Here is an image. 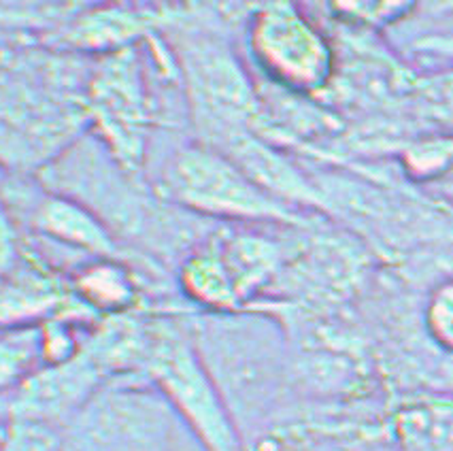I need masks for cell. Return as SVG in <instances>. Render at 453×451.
Masks as SVG:
<instances>
[{
    "instance_id": "obj_1",
    "label": "cell",
    "mask_w": 453,
    "mask_h": 451,
    "mask_svg": "<svg viewBox=\"0 0 453 451\" xmlns=\"http://www.w3.org/2000/svg\"><path fill=\"white\" fill-rule=\"evenodd\" d=\"M151 190L194 218L228 226H307V215L256 186L228 156L189 143L168 156Z\"/></svg>"
},
{
    "instance_id": "obj_2",
    "label": "cell",
    "mask_w": 453,
    "mask_h": 451,
    "mask_svg": "<svg viewBox=\"0 0 453 451\" xmlns=\"http://www.w3.org/2000/svg\"><path fill=\"white\" fill-rule=\"evenodd\" d=\"M62 434L66 451H204L171 402L143 377L111 379Z\"/></svg>"
},
{
    "instance_id": "obj_3",
    "label": "cell",
    "mask_w": 453,
    "mask_h": 451,
    "mask_svg": "<svg viewBox=\"0 0 453 451\" xmlns=\"http://www.w3.org/2000/svg\"><path fill=\"white\" fill-rule=\"evenodd\" d=\"M139 377L171 402L204 451H245L243 434L194 340L166 319L147 324Z\"/></svg>"
},
{
    "instance_id": "obj_4",
    "label": "cell",
    "mask_w": 453,
    "mask_h": 451,
    "mask_svg": "<svg viewBox=\"0 0 453 451\" xmlns=\"http://www.w3.org/2000/svg\"><path fill=\"white\" fill-rule=\"evenodd\" d=\"M175 43L179 75L200 143L218 149L241 133L260 128V96L243 65L224 41L203 30L179 33Z\"/></svg>"
},
{
    "instance_id": "obj_5",
    "label": "cell",
    "mask_w": 453,
    "mask_h": 451,
    "mask_svg": "<svg viewBox=\"0 0 453 451\" xmlns=\"http://www.w3.org/2000/svg\"><path fill=\"white\" fill-rule=\"evenodd\" d=\"M247 50L277 90L313 98L336 80L339 57L326 30L294 3L257 4L247 15Z\"/></svg>"
},
{
    "instance_id": "obj_6",
    "label": "cell",
    "mask_w": 453,
    "mask_h": 451,
    "mask_svg": "<svg viewBox=\"0 0 453 451\" xmlns=\"http://www.w3.org/2000/svg\"><path fill=\"white\" fill-rule=\"evenodd\" d=\"M92 109L96 119V139L115 160L136 172L145 158L147 98L141 81V66L130 50L107 57L92 83Z\"/></svg>"
},
{
    "instance_id": "obj_7",
    "label": "cell",
    "mask_w": 453,
    "mask_h": 451,
    "mask_svg": "<svg viewBox=\"0 0 453 451\" xmlns=\"http://www.w3.org/2000/svg\"><path fill=\"white\" fill-rule=\"evenodd\" d=\"M33 226L47 241L83 251L94 260L126 262V249L107 226L86 207L60 194L51 192L36 203Z\"/></svg>"
},
{
    "instance_id": "obj_8",
    "label": "cell",
    "mask_w": 453,
    "mask_h": 451,
    "mask_svg": "<svg viewBox=\"0 0 453 451\" xmlns=\"http://www.w3.org/2000/svg\"><path fill=\"white\" fill-rule=\"evenodd\" d=\"M400 451H453V394L409 398L394 416Z\"/></svg>"
},
{
    "instance_id": "obj_9",
    "label": "cell",
    "mask_w": 453,
    "mask_h": 451,
    "mask_svg": "<svg viewBox=\"0 0 453 451\" xmlns=\"http://www.w3.org/2000/svg\"><path fill=\"white\" fill-rule=\"evenodd\" d=\"M75 275V294L83 305L98 311L122 313L128 311L139 298L133 271H128L124 260H92L86 262Z\"/></svg>"
},
{
    "instance_id": "obj_10",
    "label": "cell",
    "mask_w": 453,
    "mask_h": 451,
    "mask_svg": "<svg viewBox=\"0 0 453 451\" xmlns=\"http://www.w3.org/2000/svg\"><path fill=\"white\" fill-rule=\"evenodd\" d=\"M411 101L418 118L430 124L432 133L453 134V66L415 77Z\"/></svg>"
},
{
    "instance_id": "obj_11",
    "label": "cell",
    "mask_w": 453,
    "mask_h": 451,
    "mask_svg": "<svg viewBox=\"0 0 453 451\" xmlns=\"http://www.w3.org/2000/svg\"><path fill=\"white\" fill-rule=\"evenodd\" d=\"M43 366V339L41 328L22 326L0 337V390H9L28 379Z\"/></svg>"
},
{
    "instance_id": "obj_12",
    "label": "cell",
    "mask_w": 453,
    "mask_h": 451,
    "mask_svg": "<svg viewBox=\"0 0 453 451\" xmlns=\"http://www.w3.org/2000/svg\"><path fill=\"white\" fill-rule=\"evenodd\" d=\"M400 166L415 181H434L453 171V134L426 133L400 147Z\"/></svg>"
},
{
    "instance_id": "obj_13",
    "label": "cell",
    "mask_w": 453,
    "mask_h": 451,
    "mask_svg": "<svg viewBox=\"0 0 453 451\" xmlns=\"http://www.w3.org/2000/svg\"><path fill=\"white\" fill-rule=\"evenodd\" d=\"M426 337L441 354L453 355V277L436 281L421 309Z\"/></svg>"
},
{
    "instance_id": "obj_14",
    "label": "cell",
    "mask_w": 453,
    "mask_h": 451,
    "mask_svg": "<svg viewBox=\"0 0 453 451\" xmlns=\"http://www.w3.org/2000/svg\"><path fill=\"white\" fill-rule=\"evenodd\" d=\"M0 451H66L60 428L35 419L9 417Z\"/></svg>"
},
{
    "instance_id": "obj_15",
    "label": "cell",
    "mask_w": 453,
    "mask_h": 451,
    "mask_svg": "<svg viewBox=\"0 0 453 451\" xmlns=\"http://www.w3.org/2000/svg\"><path fill=\"white\" fill-rule=\"evenodd\" d=\"M330 11L336 18L354 22L365 28H389V26L403 22L411 13L418 11L415 3H349L332 4Z\"/></svg>"
},
{
    "instance_id": "obj_16",
    "label": "cell",
    "mask_w": 453,
    "mask_h": 451,
    "mask_svg": "<svg viewBox=\"0 0 453 451\" xmlns=\"http://www.w3.org/2000/svg\"><path fill=\"white\" fill-rule=\"evenodd\" d=\"M413 51H418L419 57L428 60H442L453 66V33L451 34H426L415 41Z\"/></svg>"
},
{
    "instance_id": "obj_17",
    "label": "cell",
    "mask_w": 453,
    "mask_h": 451,
    "mask_svg": "<svg viewBox=\"0 0 453 451\" xmlns=\"http://www.w3.org/2000/svg\"><path fill=\"white\" fill-rule=\"evenodd\" d=\"M366 451H400L396 445H375V447L366 449Z\"/></svg>"
},
{
    "instance_id": "obj_18",
    "label": "cell",
    "mask_w": 453,
    "mask_h": 451,
    "mask_svg": "<svg viewBox=\"0 0 453 451\" xmlns=\"http://www.w3.org/2000/svg\"><path fill=\"white\" fill-rule=\"evenodd\" d=\"M4 428H7V424H0V440H3V434H4Z\"/></svg>"
}]
</instances>
